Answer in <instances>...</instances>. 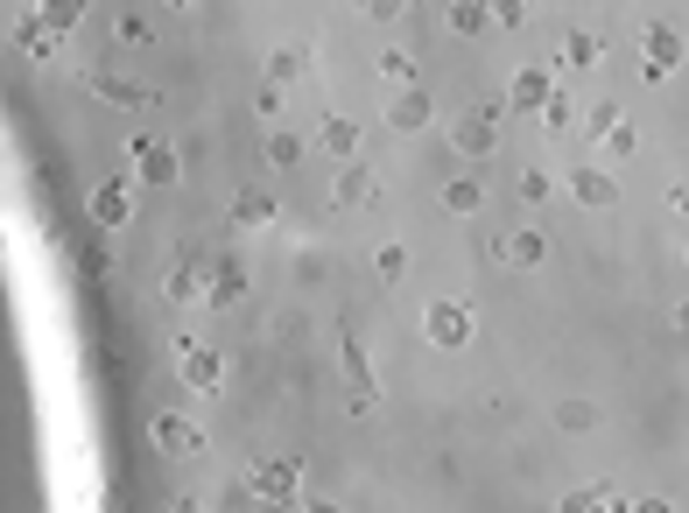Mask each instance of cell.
<instances>
[{
	"label": "cell",
	"instance_id": "1",
	"mask_svg": "<svg viewBox=\"0 0 689 513\" xmlns=\"http://www.w3.org/2000/svg\"><path fill=\"white\" fill-rule=\"evenodd\" d=\"M127 162H134V184H148V190H170L184 176V162H176V148L162 134H127Z\"/></svg>",
	"mask_w": 689,
	"mask_h": 513
},
{
	"label": "cell",
	"instance_id": "2",
	"mask_svg": "<svg viewBox=\"0 0 689 513\" xmlns=\"http://www.w3.org/2000/svg\"><path fill=\"white\" fill-rule=\"evenodd\" d=\"M472 330H478V316H472V303H458V296H437V303L423 310V338L437 345V352H464Z\"/></svg>",
	"mask_w": 689,
	"mask_h": 513
},
{
	"label": "cell",
	"instance_id": "3",
	"mask_svg": "<svg viewBox=\"0 0 689 513\" xmlns=\"http://www.w3.org/2000/svg\"><path fill=\"white\" fill-rule=\"evenodd\" d=\"M682 64H689L682 28H668V22H648V28H640V71H648L654 85H662V78H676Z\"/></svg>",
	"mask_w": 689,
	"mask_h": 513
},
{
	"label": "cell",
	"instance_id": "4",
	"mask_svg": "<svg viewBox=\"0 0 689 513\" xmlns=\"http://www.w3.org/2000/svg\"><path fill=\"white\" fill-rule=\"evenodd\" d=\"M253 500L261 506H296V492H303V458H253Z\"/></svg>",
	"mask_w": 689,
	"mask_h": 513
},
{
	"label": "cell",
	"instance_id": "5",
	"mask_svg": "<svg viewBox=\"0 0 689 513\" xmlns=\"http://www.w3.org/2000/svg\"><path fill=\"white\" fill-rule=\"evenodd\" d=\"M176 373H184L190 395H218V387H226V352H218V345H184V352H176Z\"/></svg>",
	"mask_w": 689,
	"mask_h": 513
},
{
	"label": "cell",
	"instance_id": "6",
	"mask_svg": "<svg viewBox=\"0 0 689 513\" xmlns=\"http://www.w3.org/2000/svg\"><path fill=\"white\" fill-rule=\"evenodd\" d=\"M451 148L458 155H492V148H500V105H478V113H464L458 127H451Z\"/></svg>",
	"mask_w": 689,
	"mask_h": 513
},
{
	"label": "cell",
	"instance_id": "7",
	"mask_svg": "<svg viewBox=\"0 0 689 513\" xmlns=\"http://www.w3.org/2000/svg\"><path fill=\"white\" fill-rule=\"evenodd\" d=\"M204 289H212V267L190 261V253H176V261L162 267V296H170V303H204Z\"/></svg>",
	"mask_w": 689,
	"mask_h": 513
},
{
	"label": "cell",
	"instance_id": "8",
	"mask_svg": "<svg viewBox=\"0 0 689 513\" xmlns=\"http://www.w3.org/2000/svg\"><path fill=\"white\" fill-rule=\"evenodd\" d=\"M148 436H155V450H170V458H204V429L184 422V415H155Z\"/></svg>",
	"mask_w": 689,
	"mask_h": 513
},
{
	"label": "cell",
	"instance_id": "9",
	"mask_svg": "<svg viewBox=\"0 0 689 513\" xmlns=\"http://www.w3.org/2000/svg\"><path fill=\"white\" fill-rule=\"evenodd\" d=\"M373 198H380V184H373L366 162H344V170L331 176V204H338V211H366Z\"/></svg>",
	"mask_w": 689,
	"mask_h": 513
},
{
	"label": "cell",
	"instance_id": "10",
	"mask_svg": "<svg viewBox=\"0 0 689 513\" xmlns=\"http://www.w3.org/2000/svg\"><path fill=\"white\" fill-rule=\"evenodd\" d=\"M429 120H437L429 92H423V85H401V92H394V105H387V127H394V134H423Z\"/></svg>",
	"mask_w": 689,
	"mask_h": 513
},
{
	"label": "cell",
	"instance_id": "11",
	"mask_svg": "<svg viewBox=\"0 0 689 513\" xmlns=\"http://www.w3.org/2000/svg\"><path fill=\"white\" fill-rule=\"evenodd\" d=\"M92 218L107 225V233L134 218V184H127V176H107V184H92Z\"/></svg>",
	"mask_w": 689,
	"mask_h": 513
},
{
	"label": "cell",
	"instance_id": "12",
	"mask_svg": "<svg viewBox=\"0 0 689 513\" xmlns=\"http://www.w3.org/2000/svg\"><path fill=\"white\" fill-rule=\"evenodd\" d=\"M226 218L239 225V233H261V225H275V190L247 184V190H239V198L226 204Z\"/></svg>",
	"mask_w": 689,
	"mask_h": 513
},
{
	"label": "cell",
	"instance_id": "13",
	"mask_svg": "<svg viewBox=\"0 0 689 513\" xmlns=\"http://www.w3.org/2000/svg\"><path fill=\"white\" fill-rule=\"evenodd\" d=\"M14 50H22L28 64H57V28L42 22V14H22V22H14Z\"/></svg>",
	"mask_w": 689,
	"mask_h": 513
},
{
	"label": "cell",
	"instance_id": "14",
	"mask_svg": "<svg viewBox=\"0 0 689 513\" xmlns=\"http://www.w3.org/2000/svg\"><path fill=\"white\" fill-rule=\"evenodd\" d=\"M571 198L591 204V211H612L619 204V176L612 170H571Z\"/></svg>",
	"mask_w": 689,
	"mask_h": 513
},
{
	"label": "cell",
	"instance_id": "15",
	"mask_svg": "<svg viewBox=\"0 0 689 513\" xmlns=\"http://www.w3.org/2000/svg\"><path fill=\"white\" fill-rule=\"evenodd\" d=\"M344 387H352V415H366L373 401H380V387H373V366H366V352H359V338H344Z\"/></svg>",
	"mask_w": 689,
	"mask_h": 513
},
{
	"label": "cell",
	"instance_id": "16",
	"mask_svg": "<svg viewBox=\"0 0 689 513\" xmlns=\"http://www.w3.org/2000/svg\"><path fill=\"white\" fill-rule=\"evenodd\" d=\"M549 92H556V78H549V71H514V85H506V105H514V113H542Z\"/></svg>",
	"mask_w": 689,
	"mask_h": 513
},
{
	"label": "cell",
	"instance_id": "17",
	"mask_svg": "<svg viewBox=\"0 0 689 513\" xmlns=\"http://www.w3.org/2000/svg\"><path fill=\"white\" fill-rule=\"evenodd\" d=\"M492 253H500L506 267H542V261H549V239L535 233V225H521V233H506V239H500V247H492Z\"/></svg>",
	"mask_w": 689,
	"mask_h": 513
},
{
	"label": "cell",
	"instance_id": "18",
	"mask_svg": "<svg viewBox=\"0 0 689 513\" xmlns=\"http://www.w3.org/2000/svg\"><path fill=\"white\" fill-rule=\"evenodd\" d=\"M556 64H563V71H598V64H605V42H598L591 28H571V36H563V50H556Z\"/></svg>",
	"mask_w": 689,
	"mask_h": 513
},
{
	"label": "cell",
	"instance_id": "19",
	"mask_svg": "<svg viewBox=\"0 0 689 513\" xmlns=\"http://www.w3.org/2000/svg\"><path fill=\"white\" fill-rule=\"evenodd\" d=\"M239 296H247V267H239V261H218V267H212V289H204V303H212V310H233Z\"/></svg>",
	"mask_w": 689,
	"mask_h": 513
},
{
	"label": "cell",
	"instance_id": "20",
	"mask_svg": "<svg viewBox=\"0 0 689 513\" xmlns=\"http://www.w3.org/2000/svg\"><path fill=\"white\" fill-rule=\"evenodd\" d=\"M289 78H310L303 42H275V50H267V85H289Z\"/></svg>",
	"mask_w": 689,
	"mask_h": 513
},
{
	"label": "cell",
	"instance_id": "21",
	"mask_svg": "<svg viewBox=\"0 0 689 513\" xmlns=\"http://www.w3.org/2000/svg\"><path fill=\"white\" fill-rule=\"evenodd\" d=\"M443 22H451V36H486L492 28V0H451Z\"/></svg>",
	"mask_w": 689,
	"mask_h": 513
},
{
	"label": "cell",
	"instance_id": "22",
	"mask_svg": "<svg viewBox=\"0 0 689 513\" xmlns=\"http://www.w3.org/2000/svg\"><path fill=\"white\" fill-rule=\"evenodd\" d=\"M85 85H92L107 105H155V92H141V85H127V78H107V71H92Z\"/></svg>",
	"mask_w": 689,
	"mask_h": 513
},
{
	"label": "cell",
	"instance_id": "23",
	"mask_svg": "<svg viewBox=\"0 0 689 513\" xmlns=\"http://www.w3.org/2000/svg\"><path fill=\"white\" fill-rule=\"evenodd\" d=\"M324 148H331L338 162H352V155H359V120H344V113H331V120H324Z\"/></svg>",
	"mask_w": 689,
	"mask_h": 513
},
{
	"label": "cell",
	"instance_id": "24",
	"mask_svg": "<svg viewBox=\"0 0 689 513\" xmlns=\"http://www.w3.org/2000/svg\"><path fill=\"white\" fill-rule=\"evenodd\" d=\"M443 204H451L458 218H472V211L486 204V184H478V176H451V184H443Z\"/></svg>",
	"mask_w": 689,
	"mask_h": 513
},
{
	"label": "cell",
	"instance_id": "25",
	"mask_svg": "<svg viewBox=\"0 0 689 513\" xmlns=\"http://www.w3.org/2000/svg\"><path fill=\"white\" fill-rule=\"evenodd\" d=\"M373 275L401 281V275H409V247H401V239H380V247H373Z\"/></svg>",
	"mask_w": 689,
	"mask_h": 513
},
{
	"label": "cell",
	"instance_id": "26",
	"mask_svg": "<svg viewBox=\"0 0 689 513\" xmlns=\"http://www.w3.org/2000/svg\"><path fill=\"white\" fill-rule=\"evenodd\" d=\"M542 127H549V134H571V127H577V99L563 92V85H556V92H549V105H542Z\"/></svg>",
	"mask_w": 689,
	"mask_h": 513
},
{
	"label": "cell",
	"instance_id": "27",
	"mask_svg": "<svg viewBox=\"0 0 689 513\" xmlns=\"http://www.w3.org/2000/svg\"><path fill=\"white\" fill-rule=\"evenodd\" d=\"M267 162H275V170H296V162H303V134L275 127V134H267Z\"/></svg>",
	"mask_w": 689,
	"mask_h": 513
},
{
	"label": "cell",
	"instance_id": "28",
	"mask_svg": "<svg viewBox=\"0 0 689 513\" xmlns=\"http://www.w3.org/2000/svg\"><path fill=\"white\" fill-rule=\"evenodd\" d=\"M36 14H42V22H50V28H57V36H71V28H78V22H85V0H42V8H36Z\"/></svg>",
	"mask_w": 689,
	"mask_h": 513
},
{
	"label": "cell",
	"instance_id": "29",
	"mask_svg": "<svg viewBox=\"0 0 689 513\" xmlns=\"http://www.w3.org/2000/svg\"><path fill=\"white\" fill-rule=\"evenodd\" d=\"M619 120H626V113H619V105H612V99H598V105H584V134H591V141H605V134H612V127H619Z\"/></svg>",
	"mask_w": 689,
	"mask_h": 513
},
{
	"label": "cell",
	"instance_id": "30",
	"mask_svg": "<svg viewBox=\"0 0 689 513\" xmlns=\"http://www.w3.org/2000/svg\"><path fill=\"white\" fill-rule=\"evenodd\" d=\"M598 148H605V162H634V155H640V134H634V127H626V120H619V127H612V134H605V141H598Z\"/></svg>",
	"mask_w": 689,
	"mask_h": 513
},
{
	"label": "cell",
	"instance_id": "31",
	"mask_svg": "<svg viewBox=\"0 0 689 513\" xmlns=\"http://www.w3.org/2000/svg\"><path fill=\"white\" fill-rule=\"evenodd\" d=\"M380 78H394V85H415V57H409V50H380Z\"/></svg>",
	"mask_w": 689,
	"mask_h": 513
},
{
	"label": "cell",
	"instance_id": "32",
	"mask_svg": "<svg viewBox=\"0 0 689 513\" xmlns=\"http://www.w3.org/2000/svg\"><path fill=\"white\" fill-rule=\"evenodd\" d=\"M591 422H598V409H591V401H563V409H556V429H591Z\"/></svg>",
	"mask_w": 689,
	"mask_h": 513
},
{
	"label": "cell",
	"instance_id": "33",
	"mask_svg": "<svg viewBox=\"0 0 689 513\" xmlns=\"http://www.w3.org/2000/svg\"><path fill=\"white\" fill-rule=\"evenodd\" d=\"M535 0H492V28H521Z\"/></svg>",
	"mask_w": 689,
	"mask_h": 513
},
{
	"label": "cell",
	"instance_id": "34",
	"mask_svg": "<svg viewBox=\"0 0 689 513\" xmlns=\"http://www.w3.org/2000/svg\"><path fill=\"white\" fill-rule=\"evenodd\" d=\"M549 190H556V176H549V170H528V176H521V198H528V204H542Z\"/></svg>",
	"mask_w": 689,
	"mask_h": 513
},
{
	"label": "cell",
	"instance_id": "35",
	"mask_svg": "<svg viewBox=\"0 0 689 513\" xmlns=\"http://www.w3.org/2000/svg\"><path fill=\"white\" fill-rule=\"evenodd\" d=\"M605 500H619V492H612V486H577L563 506H605Z\"/></svg>",
	"mask_w": 689,
	"mask_h": 513
},
{
	"label": "cell",
	"instance_id": "36",
	"mask_svg": "<svg viewBox=\"0 0 689 513\" xmlns=\"http://www.w3.org/2000/svg\"><path fill=\"white\" fill-rule=\"evenodd\" d=\"M409 8H415V0H366V14H373V22H401Z\"/></svg>",
	"mask_w": 689,
	"mask_h": 513
},
{
	"label": "cell",
	"instance_id": "37",
	"mask_svg": "<svg viewBox=\"0 0 689 513\" xmlns=\"http://www.w3.org/2000/svg\"><path fill=\"white\" fill-rule=\"evenodd\" d=\"M120 42H134V50H148V22H134V14H120Z\"/></svg>",
	"mask_w": 689,
	"mask_h": 513
},
{
	"label": "cell",
	"instance_id": "38",
	"mask_svg": "<svg viewBox=\"0 0 689 513\" xmlns=\"http://www.w3.org/2000/svg\"><path fill=\"white\" fill-rule=\"evenodd\" d=\"M668 204H676V218H689V184H676V190H668Z\"/></svg>",
	"mask_w": 689,
	"mask_h": 513
},
{
	"label": "cell",
	"instance_id": "39",
	"mask_svg": "<svg viewBox=\"0 0 689 513\" xmlns=\"http://www.w3.org/2000/svg\"><path fill=\"white\" fill-rule=\"evenodd\" d=\"M676 330H682V338H689V303H682V310H676Z\"/></svg>",
	"mask_w": 689,
	"mask_h": 513
},
{
	"label": "cell",
	"instance_id": "40",
	"mask_svg": "<svg viewBox=\"0 0 689 513\" xmlns=\"http://www.w3.org/2000/svg\"><path fill=\"white\" fill-rule=\"evenodd\" d=\"M162 8H190V0H162Z\"/></svg>",
	"mask_w": 689,
	"mask_h": 513
},
{
	"label": "cell",
	"instance_id": "41",
	"mask_svg": "<svg viewBox=\"0 0 689 513\" xmlns=\"http://www.w3.org/2000/svg\"><path fill=\"white\" fill-rule=\"evenodd\" d=\"M682 267H689V247H682Z\"/></svg>",
	"mask_w": 689,
	"mask_h": 513
}]
</instances>
